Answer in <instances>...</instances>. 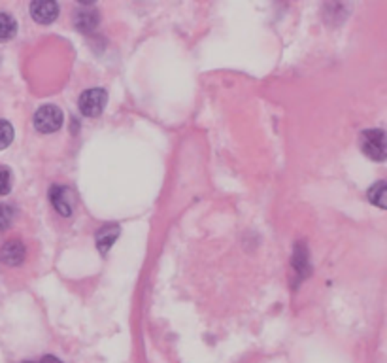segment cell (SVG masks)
<instances>
[{
	"mask_svg": "<svg viewBox=\"0 0 387 363\" xmlns=\"http://www.w3.org/2000/svg\"><path fill=\"white\" fill-rule=\"evenodd\" d=\"M359 146L365 156L372 161H387V132L381 129H369L359 138Z\"/></svg>",
	"mask_w": 387,
	"mask_h": 363,
	"instance_id": "cell-1",
	"label": "cell"
},
{
	"mask_svg": "<svg viewBox=\"0 0 387 363\" xmlns=\"http://www.w3.org/2000/svg\"><path fill=\"white\" fill-rule=\"evenodd\" d=\"M106 102L108 95L104 89H87V91H83L80 97V110L81 114L87 116V118H97V116H100L102 110L106 108Z\"/></svg>",
	"mask_w": 387,
	"mask_h": 363,
	"instance_id": "cell-2",
	"label": "cell"
},
{
	"mask_svg": "<svg viewBox=\"0 0 387 363\" xmlns=\"http://www.w3.org/2000/svg\"><path fill=\"white\" fill-rule=\"evenodd\" d=\"M63 125V112L57 107H42L34 114V127L38 132H55Z\"/></svg>",
	"mask_w": 387,
	"mask_h": 363,
	"instance_id": "cell-3",
	"label": "cell"
},
{
	"mask_svg": "<svg viewBox=\"0 0 387 363\" xmlns=\"http://www.w3.org/2000/svg\"><path fill=\"white\" fill-rule=\"evenodd\" d=\"M31 15L40 25H50L59 18V4L55 0H32Z\"/></svg>",
	"mask_w": 387,
	"mask_h": 363,
	"instance_id": "cell-4",
	"label": "cell"
},
{
	"mask_svg": "<svg viewBox=\"0 0 387 363\" xmlns=\"http://www.w3.org/2000/svg\"><path fill=\"white\" fill-rule=\"evenodd\" d=\"M51 203L61 216H70L74 210V195L69 188H63V186L51 188Z\"/></svg>",
	"mask_w": 387,
	"mask_h": 363,
	"instance_id": "cell-5",
	"label": "cell"
},
{
	"mask_svg": "<svg viewBox=\"0 0 387 363\" xmlns=\"http://www.w3.org/2000/svg\"><path fill=\"white\" fill-rule=\"evenodd\" d=\"M0 259H2V263L10 265V267L23 263V259H25V246H23V242L21 240H8L6 245L2 246V250H0Z\"/></svg>",
	"mask_w": 387,
	"mask_h": 363,
	"instance_id": "cell-6",
	"label": "cell"
},
{
	"mask_svg": "<svg viewBox=\"0 0 387 363\" xmlns=\"http://www.w3.org/2000/svg\"><path fill=\"white\" fill-rule=\"evenodd\" d=\"M119 237V227L115 226H106L102 227L99 233H97V246H99V250L102 252V254H106L110 248H112V245L118 240Z\"/></svg>",
	"mask_w": 387,
	"mask_h": 363,
	"instance_id": "cell-7",
	"label": "cell"
},
{
	"mask_svg": "<svg viewBox=\"0 0 387 363\" xmlns=\"http://www.w3.org/2000/svg\"><path fill=\"white\" fill-rule=\"evenodd\" d=\"M369 200L378 208L387 210V182H376L367 193Z\"/></svg>",
	"mask_w": 387,
	"mask_h": 363,
	"instance_id": "cell-8",
	"label": "cell"
},
{
	"mask_svg": "<svg viewBox=\"0 0 387 363\" xmlns=\"http://www.w3.org/2000/svg\"><path fill=\"white\" fill-rule=\"evenodd\" d=\"M17 32V23L12 15L8 13H0V42H8L12 40Z\"/></svg>",
	"mask_w": 387,
	"mask_h": 363,
	"instance_id": "cell-9",
	"label": "cell"
},
{
	"mask_svg": "<svg viewBox=\"0 0 387 363\" xmlns=\"http://www.w3.org/2000/svg\"><path fill=\"white\" fill-rule=\"evenodd\" d=\"M97 13L94 12H80L78 18H76V25L80 31H91L94 25H97Z\"/></svg>",
	"mask_w": 387,
	"mask_h": 363,
	"instance_id": "cell-10",
	"label": "cell"
},
{
	"mask_svg": "<svg viewBox=\"0 0 387 363\" xmlns=\"http://www.w3.org/2000/svg\"><path fill=\"white\" fill-rule=\"evenodd\" d=\"M13 140V127L8 123L6 119H0V150H4L12 144Z\"/></svg>",
	"mask_w": 387,
	"mask_h": 363,
	"instance_id": "cell-11",
	"label": "cell"
},
{
	"mask_svg": "<svg viewBox=\"0 0 387 363\" xmlns=\"http://www.w3.org/2000/svg\"><path fill=\"white\" fill-rule=\"evenodd\" d=\"M12 172L8 167H0V195H8L12 191Z\"/></svg>",
	"mask_w": 387,
	"mask_h": 363,
	"instance_id": "cell-12",
	"label": "cell"
},
{
	"mask_svg": "<svg viewBox=\"0 0 387 363\" xmlns=\"http://www.w3.org/2000/svg\"><path fill=\"white\" fill-rule=\"evenodd\" d=\"M13 221V208L8 205H0V231H6Z\"/></svg>",
	"mask_w": 387,
	"mask_h": 363,
	"instance_id": "cell-13",
	"label": "cell"
},
{
	"mask_svg": "<svg viewBox=\"0 0 387 363\" xmlns=\"http://www.w3.org/2000/svg\"><path fill=\"white\" fill-rule=\"evenodd\" d=\"M42 363H61V362H59V359L53 356H45L44 359H42Z\"/></svg>",
	"mask_w": 387,
	"mask_h": 363,
	"instance_id": "cell-14",
	"label": "cell"
},
{
	"mask_svg": "<svg viewBox=\"0 0 387 363\" xmlns=\"http://www.w3.org/2000/svg\"><path fill=\"white\" fill-rule=\"evenodd\" d=\"M78 2H80V4H87L89 6V4H93L94 0H78Z\"/></svg>",
	"mask_w": 387,
	"mask_h": 363,
	"instance_id": "cell-15",
	"label": "cell"
},
{
	"mask_svg": "<svg viewBox=\"0 0 387 363\" xmlns=\"http://www.w3.org/2000/svg\"><path fill=\"white\" fill-rule=\"evenodd\" d=\"M23 363H32V362H23Z\"/></svg>",
	"mask_w": 387,
	"mask_h": 363,
	"instance_id": "cell-16",
	"label": "cell"
}]
</instances>
